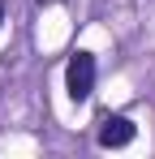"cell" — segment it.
Returning a JSON list of instances; mask_svg holds the SVG:
<instances>
[{
    "label": "cell",
    "instance_id": "cell-1",
    "mask_svg": "<svg viewBox=\"0 0 155 159\" xmlns=\"http://www.w3.org/2000/svg\"><path fill=\"white\" fill-rule=\"evenodd\" d=\"M91 90H95V56L86 52V48H78L69 56V65H65V95L73 103H86Z\"/></svg>",
    "mask_w": 155,
    "mask_h": 159
},
{
    "label": "cell",
    "instance_id": "cell-2",
    "mask_svg": "<svg viewBox=\"0 0 155 159\" xmlns=\"http://www.w3.org/2000/svg\"><path fill=\"white\" fill-rule=\"evenodd\" d=\"M134 120H129V116H112V112H108V116H99V129H95V142H99L103 151H116V146H129V142H134Z\"/></svg>",
    "mask_w": 155,
    "mask_h": 159
},
{
    "label": "cell",
    "instance_id": "cell-4",
    "mask_svg": "<svg viewBox=\"0 0 155 159\" xmlns=\"http://www.w3.org/2000/svg\"><path fill=\"white\" fill-rule=\"evenodd\" d=\"M35 4H56V0H35Z\"/></svg>",
    "mask_w": 155,
    "mask_h": 159
},
{
    "label": "cell",
    "instance_id": "cell-3",
    "mask_svg": "<svg viewBox=\"0 0 155 159\" xmlns=\"http://www.w3.org/2000/svg\"><path fill=\"white\" fill-rule=\"evenodd\" d=\"M0 26H4V0H0Z\"/></svg>",
    "mask_w": 155,
    "mask_h": 159
}]
</instances>
